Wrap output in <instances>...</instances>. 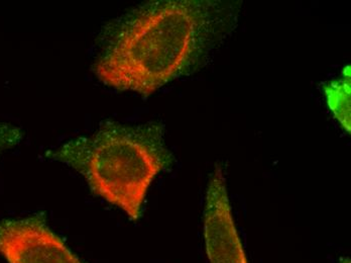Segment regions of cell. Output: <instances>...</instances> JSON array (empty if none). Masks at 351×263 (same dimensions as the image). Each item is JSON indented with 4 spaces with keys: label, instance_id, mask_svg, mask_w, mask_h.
<instances>
[{
    "label": "cell",
    "instance_id": "cell-1",
    "mask_svg": "<svg viewBox=\"0 0 351 263\" xmlns=\"http://www.w3.org/2000/svg\"><path fill=\"white\" fill-rule=\"evenodd\" d=\"M230 8L212 0L141 4L104 27L94 73L111 89L152 95L202 67L230 27Z\"/></svg>",
    "mask_w": 351,
    "mask_h": 263
},
{
    "label": "cell",
    "instance_id": "cell-2",
    "mask_svg": "<svg viewBox=\"0 0 351 263\" xmlns=\"http://www.w3.org/2000/svg\"><path fill=\"white\" fill-rule=\"evenodd\" d=\"M46 156L80 173L95 196L132 221L141 217L154 179L174 163L158 122L132 126L107 121L94 134L72 139Z\"/></svg>",
    "mask_w": 351,
    "mask_h": 263
},
{
    "label": "cell",
    "instance_id": "cell-3",
    "mask_svg": "<svg viewBox=\"0 0 351 263\" xmlns=\"http://www.w3.org/2000/svg\"><path fill=\"white\" fill-rule=\"evenodd\" d=\"M0 255L8 263H85L53 233L44 213L0 221Z\"/></svg>",
    "mask_w": 351,
    "mask_h": 263
},
{
    "label": "cell",
    "instance_id": "cell-4",
    "mask_svg": "<svg viewBox=\"0 0 351 263\" xmlns=\"http://www.w3.org/2000/svg\"><path fill=\"white\" fill-rule=\"evenodd\" d=\"M204 241L210 263H248L235 225L222 166H215L205 200Z\"/></svg>",
    "mask_w": 351,
    "mask_h": 263
},
{
    "label": "cell",
    "instance_id": "cell-5",
    "mask_svg": "<svg viewBox=\"0 0 351 263\" xmlns=\"http://www.w3.org/2000/svg\"><path fill=\"white\" fill-rule=\"evenodd\" d=\"M322 89L333 117L342 129L350 134V65L343 68L339 78L325 83Z\"/></svg>",
    "mask_w": 351,
    "mask_h": 263
},
{
    "label": "cell",
    "instance_id": "cell-6",
    "mask_svg": "<svg viewBox=\"0 0 351 263\" xmlns=\"http://www.w3.org/2000/svg\"><path fill=\"white\" fill-rule=\"evenodd\" d=\"M23 138V132L21 128L8 123H0V156L19 144Z\"/></svg>",
    "mask_w": 351,
    "mask_h": 263
},
{
    "label": "cell",
    "instance_id": "cell-7",
    "mask_svg": "<svg viewBox=\"0 0 351 263\" xmlns=\"http://www.w3.org/2000/svg\"><path fill=\"white\" fill-rule=\"evenodd\" d=\"M340 263H350V258H344V260H342Z\"/></svg>",
    "mask_w": 351,
    "mask_h": 263
}]
</instances>
